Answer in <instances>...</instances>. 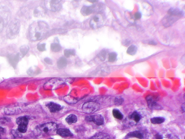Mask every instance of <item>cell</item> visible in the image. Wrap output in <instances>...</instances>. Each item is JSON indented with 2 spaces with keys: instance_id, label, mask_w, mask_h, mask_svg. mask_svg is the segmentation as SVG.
I'll use <instances>...</instances> for the list:
<instances>
[{
  "instance_id": "cell-5",
  "label": "cell",
  "mask_w": 185,
  "mask_h": 139,
  "mask_svg": "<svg viewBox=\"0 0 185 139\" xmlns=\"http://www.w3.org/2000/svg\"><path fill=\"white\" fill-rule=\"evenodd\" d=\"M38 129H39V133L54 135V134L57 133L58 126L57 124L54 123V122H48V123H45L41 125Z\"/></svg>"
},
{
  "instance_id": "cell-34",
  "label": "cell",
  "mask_w": 185,
  "mask_h": 139,
  "mask_svg": "<svg viewBox=\"0 0 185 139\" xmlns=\"http://www.w3.org/2000/svg\"><path fill=\"white\" fill-rule=\"evenodd\" d=\"M38 49H39L40 52H43V51H45L46 49V44H40L38 45Z\"/></svg>"
},
{
  "instance_id": "cell-23",
  "label": "cell",
  "mask_w": 185,
  "mask_h": 139,
  "mask_svg": "<svg viewBox=\"0 0 185 139\" xmlns=\"http://www.w3.org/2000/svg\"><path fill=\"white\" fill-rule=\"evenodd\" d=\"M150 121L153 124H161L165 121V118L161 117H153V118L150 120Z\"/></svg>"
},
{
  "instance_id": "cell-18",
  "label": "cell",
  "mask_w": 185,
  "mask_h": 139,
  "mask_svg": "<svg viewBox=\"0 0 185 139\" xmlns=\"http://www.w3.org/2000/svg\"><path fill=\"white\" fill-rule=\"evenodd\" d=\"M20 112V109L17 107H9L4 109V113L6 115H14Z\"/></svg>"
},
{
  "instance_id": "cell-24",
  "label": "cell",
  "mask_w": 185,
  "mask_h": 139,
  "mask_svg": "<svg viewBox=\"0 0 185 139\" xmlns=\"http://www.w3.org/2000/svg\"><path fill=\"white\" fill-rule=\"evenodd\" d=\"M51 49H52V52H57L62 49V46H60V44H58L57 42H54L51 45Z\"/></svg>"
},
{
  "instance_id": "cell-14",
  "label": "cell",
  "mask_w": 185,
  "mask_h": 139,
  "mask_svg": "<svg viewBox=\"0 0 185 139\" xmlns=\"http://www.w3.org/2000/svg\"><path fill=\"white\" fill-rule=\"evenodd\" d=\"M63 83L62 80L61 79H53V80H49L47 83L46 84V86H47V87L49 88V89H55L57 86H59V85Z\"/></svg>"
},
{
  "instance_id": "cell-37",
  "label": "cell",
  "mask_w": 185,
  "mask_h": 139,
  "mask_svg": "<svg viewBox=\"0 0 185 139\" xmlns=\"http://www.w3.org/2000/svg\"><path fill=\"white\" fill-rule=\"evenodd\" d=\"M4 133H5V130H4L3 127H0V135H2V134H4Z\"/></svg>"
},
{
  "instance_id": "cell-12",
  "label": "cell",
  "mask_w": 185,
  "mask_h": 139,
  "mask_svg": "<svg viewBox=\"0 0 185 139\" xmlns=\"http://www.w3.org/2000/svg\"><path fill=\"white\" fill-rule=\"evenodd\" d=\"M146 101L147 103H148V107L151 110H161L162 107L158 104V102H157V100L156 99V97L153 95H149L146 97Z\"/></svg>"
},
{
  "instance_id": "cell-6",
  "label": "cell",
  "mask_w": 185,
  "mask_h": 139,
  "mask_svg": "<svg viewBox=\"0 0 185 139\" xmlns=\"http://www.w3.org/2000/svg\"><path fill=\"white\" fill-rule=\"evenodd\" d=\"M143 115L141 112L140 111H135V112H132L130 115L127 117L126 122L127 125H130V126H134V125H138L140 120L143 118Z\"/></svg>"
},
{
  "instance_id": "cell-13",
  "label": "cell",
  "mask_w": 185,
  "mask_h": 139,
  "mask_svg": "<svg viewBox=\"0 0 185 139\" xmlns=\"http://www.w3.org/2000/svg\"><path fill=\"white\" fill-rule=\"evenodd\" d=\"M85 120L89 122H93L94 123H95L98 125H103L104 122V120L103 116L100 115H92V116H89L85 118Z\"/></svg>"
},
{
  "instance_id": "cell-20",
  "label": "cell",
  "mask_w": 185,
  "mask_h": 139,
  "mask_svg": "<svg viewBox=\"0 0 185 139\" xmlns=\"http://www.w3.org/2000/svg\"><path fill=\"white\" fill-rule=\"evenodd\" d=\"M88 139H111V138L108 134L104 133H98Z\"/></svg>"
},
{
  "instance_id": "cell-2",
  "label": "cell",
  "mask_w": 185,
  "mask_h": 139,
  "mask_svg": "<svg viewBox=\"0 0 185 139\" xmlns=\"http://www.w3.org/2000/svg\"><path fill=\"white\" fill-rule=\"evenodd\" d=\"M183 16L182 12L178 9H172L169 10L168 12L167 15L163 18L162 20L161 23L165 27H169L173 23H174L176 21L180 19Z\"/></svg>"
},
{
  "instance_id": "cell-17",
  "label": "cell",
  "mask_w": 185,
  "mask_h": 139,
  "mask_svg": "<svg viewBox=\"0 0 185 139\" xmlns=\"http://www.w3.org/2000/svg\"><path fill=\"white\" fill-rule=\"evenodd\" d=\"M57 133L59 134V135L62 137H69V136H72V133H71V131L68 129L66 128H60L58 129Z\"/></svg>"
},
{
  "instance_id": "cell-8",
  "label": "cell",
  "mask_w": 185,
  "mask_h": 139,
  "mask_svg": "<svg viewBox=\"0 0 185 139\" xmlns=\"http://www.w3.org/2000/svg\"><path fill=\"white\" fill-rule=\"evenodd\" d=\"M99 108H100V106L98 103L94 102H88L83 104L82 109V111L85 113L92 114L98 111Z\"/></svg>"
},
{
  "instance_id": "cell-31",
  "label": "cell",
  "mask_w": 185,
  "mask_h": 139,
  "mask_svg": "<svg viewBox=\"0 0 185 139\" xmlns=\"http://www.w3.org/2000/svg\"><path fill=\"white\" fill-rule=\"evenodd\" d=\"M9 61H10V62H11L12 64H15L17 62V61H18V59H19V58H18L17 55H13L12 57H9Z\"/></svg>"
},
{
  "instance_id": "cell-7",
  "label": "cell",
  "mask_w": 185,
  "mask_h": 139,
  "mask_svg": "<svg viewBox=\"0 0 185 139\" xmlns=\"http://www.w3.org/2000/svg\"><path fill=\"white\" fill-rule=\"evenodd\" d=\"M104 23V18L101 14L95 15L90 20V26L92 29H97L102 26Z\"/></svg>"
},
{
  "instance_id": "cell-3",
  "label": "cell",
  "mask_w": 185,
  "mask_h": 139,
  "mask_svg": "<svg viewBox=\"0 0 185 139\" xmlns=\"http://www.w3.org/2000/svg\"><path fill=\"white\" fill-rule=\"evenodd\" d=\"M10 16V11L7 7H0V32L9 23Z\"/></svg>"
},
{
  "instance_id": "cell-36",
  "label": "cell",
  "mask_w": 185,
  "mask_h": 139,
  "mask_svg": "<svg viewBox=\"0 0 185 139\" xmlns=\"http://www.w3.org/2000/svg\"><path fill=\"white\" fill-rule=\"evenodd\" d=\"M45 62H46V63L49 64H52V61L51 60V59H49V58H46Z\"/></svg>"
},
{
  "instance_id": "cell-32",
  "label": "cell",
  "mask_w": 185,
  "mask_h": 139,
  "mask_svg": "<svg viewBox=\"0 0 185 139\" xmlns=\"http://www.w3.org/2000/svg\"><path fill=\"white\" fill-rule=\"evenodd\" d=\"M28 52V47H27V46H22L20 49V52L22 53L23 55H25V54H27V52Z\"/></svg>"
},
{
  "instance_id": "cell-15",
  "label": "cell",
  "mask_w": 185,
  "mask_h": 139,
  "mask_svg": "<svg viewBox=\"0 0 185 139\" xmlns=\"http://www.w3.org/2000/svg\"><path fill=\"white\" fill-rule=\"evenodd\" d=\"M50 6L52 10L54 12L59 11L62 8V1H58V0H54L50 2Z\"/></svg>"
},
{
  "instance_id": "cell-35",
  "label": "cell",
  "mask_w": 185,
  "mask_h": 139,
  "mask_svg": "<svg viewBox=\"0 0 185 139\" xmlns=\"http://www.w3.org/2000/svg\"><path fill=\"white\" fill-rule=\"evenodd\" d=\"M135 19H140V18H141V14H140V12L135 13Z\"/></svg>"
},
{
  "instance_id": "cell-27",
  "label": "cell",
  "mask_w": 185,
  "mask_h": 139,
  "mask_svg": "<svg viewBox=\"0 0 185 139\" xmlns=\"http://www.w3.org/2000/svg\"><path fill=\"white\" fill-rule=\"evenodd\" d=\"M113 115L114 116L115 118L118 119V120H122L123 118V115L118 110H113Z\"/></svg>"
},
{
  "instance_id": "cell-30",
  "label": "cell",
  "mask_w": 185,
  "mask_h": 139,
  "mask_svg": "<svg viewBox=\"0 0 185 139\" xmlns=\"http://www.w3.org/2000/svg\"><path fill=\"white\" fill-rule=\"evenodd\" d=\"M106 55H107V53L106 52H101L100 53V54H98V59H99L100 61H101V62H103V61H104L106 59Z\"/></svg>"
},
{
  "instance_id": "cell-25",
  "label": "cell",
  "mask_w": 185,
  "mask_h": 139,
  "mask_svg": "<svg viewBox=\"0 0 185 139\" xmlns=\"http://www.w3.org/2000/svg\"><path fill=\"white\" fill-rule=\"evenodd\" d=\"M137 50H138V48H137V46L132 45V46H129V48L127 49V53L128 54H130V55H135V54H136Z\"/></svg>"
},
{
  "instance_id": "cell-21",
  "label": "cell",
  "mask_w": 185,
  "mask_h": 139,
  "mask_svg": "<svg viewBox=\"0 0 185 139\" xmlns=\"http://www.w3.org/2000/svg\"><path fill=\"white\" fill-rule=\"evenodd\" d=\"M65 120H66V122H67V123L73 124V123H75V122H77V117L75 115H73V114H72V115H69L67 116V117H66Z\"/></svg>"
},
{
  "instance_id": "cell-19",
  "label": "cell",
  "mask_w": 185,
  "mask_h": 139,
  "mask_svg": "<svg viewBox=\"0 0 185 139\" xmlns=\"http://www.w3.org/2000/svg\"><path fill=\"white\" fill-rule=\"evenodd\" d=\"M47 107L49 108V110H50V112H56L59 111L62 109V107H61L59 104H56V103H49L47 104Z\"/></svg>"
},
{
  "instance_id": "cell-1",
  "label": "cell",
  "mask_w": 185,
  "mask_h": 139,
  "mask_svg": "<svg viewBox=\"0 0 185 139\" xmlns=\"http://www.w3.org/2000/svg\"><path fill=\"white\" fill-rule=\"evenodd\" d=\"M49 31L48 24L44 21H37L30 26L28 38L31 41H36L42 39Z\"/></svg>"
},
{
  "instance_id": "cell-33",
  "label": "cell",
  "mask_w": 185,
  "mask_h": 139,
  "mask_svg": "<svg viewBox=\"0 0 185 139\" xmlns=\"http://www.w3.org/2000/svg\"><path fill=\"white\" fill-rule=\"evenodd\" d=\"M123 103V99L121 98V97H117L115 98V104L117 105H120Z\"/></svg>"
},
{
  "instance_id": "cell-22",
  "label": "cell",
  "mask_w": 185,
  "mask_h": 139,
  "mask_svg": "<svg viewBox=\"0 0 185 139\" xmlns=\"http://www.w3.org/2000/svg\"><path fill=\"white\" fill-rule=\"evenodd\" d=\"M67 64V60L65 57H61L57 62V66L59 68H64V67H66Z\"/></svg>"
},
{
  "instance_id": "cell-9",
  "label": "cell",
  "mask_w": 185,
  "mask_h": 139,
  "mask_svg": "<svg viewBox=\"0 0 185 139\" xmlns=\"http://www.w3.org/2000/svg\"><path fill=\"white\" fill-rule=\"evenodd\" d=\"M18 125V131L21 133H24L27 131L28 118L27 117H20L16 120Z\"/></svg>"
},
{
  "instance_id": "cell-28",
  "label": "cell",
  "mask_w": 185,
  "mask_h": 139,
  "mask_svg": "<svg viewBox=\"0 0 185 139\" xmlns=\"http://www.w3.org/2000/svg\"><path fill=\"white\" fill-rule=\"evenodd\" d=\"M75 51L73 50V49H66L64 51V55H65L66 57H69L70 56L75 55Z\"/></svg>"
},
{
  "instance_id": "cell-10",
  "label": "cell",
  "mask_w": 185,
  "mask_h": 139,
  "mask_svg": "<svg viewBox=\"0 0 185 139\" xmlns=\"http://www.w3.org/2000/svg\"><path fill=\"white\" fill-rule=\"evenodd\" d=\"M111 72V68L109 66L102 65L93 70L90 74L91 76H104L109 75Z\"/></svg>"
},
{
  "instance_id": "cell-29",
  "label": "cell",
  "mask_w": 185,
  "mask_h": 139,
  "mask_svg": "<svg viewBox=\"0 0 185 139\" xmlns=\"http://www.w3.org/2000/svg\"><path fill=\"white\" fill-rule=\"evenodd\" d=\"M117 54L115 52H111L110 53L109 55V61L110 62H114L117 60Z\"/></svg>"
},
{
  "instance_id": "cell-16",
  "label": "cell",
  "mask_w": 185,
  "mask_h": 139,
  "mask_svg": "<svg viewBox=\"0 0 185 139\" xmlns=\"http://www.w3.org/2000/svg\"><path fill=\"white\" fill-rule=\"evenodd\" d=\"M128 137H136V138L140 139H145L146 138V134L144 131H141V130H136L130 133L128 135Z\"/></svg>"
},
{
  "instance_id": "cell-4",
  "label": "cell",
  "mask_w": 185,
  "mask_h": 139,
  "mask_svg": "<svg viewBox=\"0 0 185 139\" xmlns=\"http://www.w3.org/2000/svg\"><path fill=\"white\" fill-rule=\"evenodd\" d=\"M20 27V22L17 20H14L9 23V24L8 25L7 29V35L9 39H13L19 33Z\"/></svg>"
},
{
  "instance_id": "cell-26",
  "label": "cell",
  "mask_w": 185,
  "mask_h": 139,
  "mask_svg": "<svg viewBox=\"0 0 185 139\" xmlns=\"http://www.w3.org/2000/svg\"><path fill=\"white\" fill-rule=\"evenodd\" d=\"M162 139H179L176 135L172 133H166L165 135H162Z\"/></svg>"
},
{
  "instance_id": "cell-11",
  "label": "cell",
  "mask_w": 185,
  "mask_h": 139,
  "mask_svg": "<svg viewBox=\"0 0 185 139\" xmlns=\"http://www.w3.org/2000/svg\"><path fill=\"white\" fill-rule=\"evenodd\" d=\"M102 10V7L100 5H92V6H84L81 10V13L83 15H89L92 14V13L97 12Z\"/></svg>"
}]
</instances>
